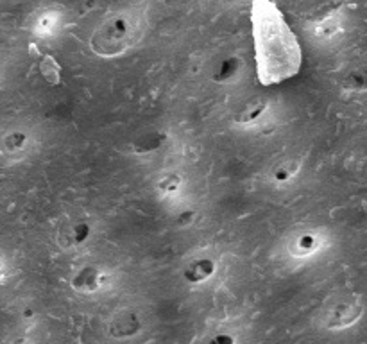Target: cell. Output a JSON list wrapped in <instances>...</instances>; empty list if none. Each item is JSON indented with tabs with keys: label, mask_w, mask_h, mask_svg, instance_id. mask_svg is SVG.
Here are the masks:
<instances>
[{
	"label": "cell",
	"mask_w": 367,
	"mask_h": 344,
	"mask_svg": "<svg viewBox=\"0 0 367 344\" xmlns=\"http://www.w3.org/2000/svg\"><path fill=\"white\" fill-rule=\"evenodd\" d=\"M88 233H90V228H88L87 225H77L75 228L70 230V235H72L70 242L72 244L84 242V240H87V237H88Z\"/></svg>",
	"instance_id": "10"
},
{
	"label": "cell",
	"mask_w": 367,
	"mask_h": 344,
	"mask_svg": "<svg viewBox=\"0 0 367 344\" xmlns=\"http://www.w3.org/2000/svg\"><path fill=\"white\" fill-rule=\"evenodd\" d=\"M239 70H240V61L236 60V58H228V60H224L221 65H219L217 70H215L214 74V79L219 82H228L239 74Z\"/></svg>",
	"instance_id": "6"
},
{
	"label": "cell",
	"mask_w": 367,
	"mask_h": 344,
	"mask_svg": "<svg viewBox=\"0 0 367 344\" xmlns=\"http://www.w3.org/2000/svg\"><path fill=\"white\" fill-rule=\"evenodd\" d=\"M23 142H26V136L20 135V133H15V135H11L8 139V147L9 149H20V147H23Z\"/></svg>",
	"instance_id": "12"
},
{
	"label": "cell",
	"mask_w": 367,
	"mask_h": 344,
	"mask_svg": "<svg viewBox=\"0 0 367 344\" xmlns=\"http://www.w3.org/2000/svg\"><path fill=\"white\" fill-rule=\"evenodd\" d=\"M128 34V20L113 18L104 27H101L97 36H94V40H92V45H94L95 53L102 54V56H115L124 49Z\"/></svg>",
	"instance_id": "2"
},
{
	"label": "cell",
	"mask_w": 367,
	"mask_h": 344,
	"mask_svg": "<svg viewBox=\"0 0 367 344\" xmlns=\"http://www.w3.org/2000/svg\"><path fill=\"white\" fill-rule=\"evenodd\" d=\"M140 330V321L138 316L133 314V312H124V314H119L113 319L111 326H109V332L115 337H128L135 335Z\"/></svg>",
	"instance_id": "3"
},
{
	"label": "cell",
	"mask_w": 367,
	"mask_h": 344,
	"mask_svg": "<svg viewBox=\"0 0 367 344\" xmlns=\"http://www.w3.org/2000/svg\"><path fill=\"white\" fill-rule=\"evenodd\" d=\"M294 172H296V168H289V167H281V168H278V172H276V180H278V181L289 180V178L292 176Z\"/></svg>",
	"instance_id": "13"
},
{
	"label": "cell",
	"mask_w": 367,
	"mask_h": 344,
	"mask_svg": "<svg viewBox=\"0 0 367 344\" xmlns=\"http://www.w3.org/2000/svg\"><path fill=\"white\" fill-rule=\"evenodd\" d=\"M99 278H101V273H99L95 267H84L83 271H79L74 278V287L77 291H84V292H90L95 291L99 287Z\"/></svg>",
	"instance_id": "5"
},
{
	"label": "cell",
	"mask_w": 367,
	"mask_h": 344,
	"mask_svg": "<svg viewBox=\"0 0 367 344\" xmlns=\"http://www.w3.org/2000/svg\"><path fill=\"white\" fill-rule=\"evenodd\" d=\"M42 72L49 82H53V85L60 82V67H57L56 61L50 56H45V60L42 61Z\"/></svg>",
	"instance_id": "9"
},
{
	"label": "cell",
	"mask_w": 367,
	"mask_h": 344,
	"mask_svg": "<svg viewBox=\"0 0 367 344\" xmlns=\"http://www.w3.org/2000/svg\"><path fill=\"white\" fill-rule=\"evenodd\" d=\"M204 344H235V339L231 335H228V333H219V335H214Z\"/></svg>",
	"instance_id": "11"
},
{
	"label": "cell",
	"mask_w": 367,
	"mask_h": 344,
	"mask_svg": "<svg viewBox=\"0 0 367 344\" xmlns=\"http://www.w3.org/2000/svg\"><path fill=\"white\" fill-rule=\"evenodd\" d=\"M215 264L212 262L210 258H199L195 262H192L190 266L185 271V278H187L190 284H201V281L208 280V278L214 274Z\"/></svg>",
	"instance_id": "4"
},
{
	"label": "cell",
	"mask_w": 367,
	"mask_h": 344,
	"mask_svg": "<svg viewBox=\"0 0 367 344\" xmlns=\"http://www.w3.org/2000/svg\"><path fill=\"white\" fill-rule=\"evenodd\" d=\"M265 108H267L265 102L260 101V99H256V101H251L248 106H246V108H243V112L240 113L239 119L236 120H239L240 124L253 122V120H256L263 112H265Z\"/></svg>",
	"instance_id": "7"
},
{
	"label": "cell",
	"mask_w": 367,
	"mask_h": 344,
	"mask_svg": "<svg viewBox=\"0 0 367 344\" xmlns=\"http://www.w3.org/2000/svg\"><path fill=\"white\" fill-rule=\"evenodd\" d=\"M251 22L260 82L276 85L296 75L301 67L300 43L276 6L269 0H255Z\"/></svg>",
	"instance_id": "1"
},
{
	"label": "cell",
	"mask_w": 367,
	"mask_h": 344,
	"mask_svg": "<svg viewBox=\"0 0 367 344\" xmlns=\"http://www.w3.org/2000/svg\"><path fill=\"white\" fill-rule=\"evenodd\" d=\"M317 247L319 242L314 235H301L300 239L294 242V254H297V257H308V254L314 253Z\"/></svg>",
	"instance_id": "8"
}]
</instances>
